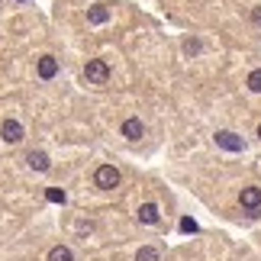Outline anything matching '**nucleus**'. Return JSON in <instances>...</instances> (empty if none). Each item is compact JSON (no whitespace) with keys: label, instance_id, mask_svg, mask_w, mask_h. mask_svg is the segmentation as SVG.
Wrapping results in <instances>:
<instances>
[{"label":"nucleus","instance_id":"obj_1","mask_svg":"<svg viewBox=\"0 0 261 261\" xmlns=\"http://www.w3.org/2000/svg\"><path fill=\"white\" fill-rule=\"evenodd\" d=\"M84 77H87V84L103 87L110 81V65L103 62V58H90V62L84 65Z\"/></svg>","mask_w":261,"mask_h":261},{"label":"nucleus","instance_id":"obj_2","mask_svg":"<svg viewBox=\"0 0 261 261\" xmlns=\"http://www.w3.org/2000/svg\"><path fill=\"white\" fill-rule=\"evenodd\" d=\"M94 184L100 190H113L119 184V168L116 165H100L97 171H94Z\"/></svg>","mask_w":261,"mask_h":261},{"label":"nucleus","instance_id":"obj_3","mask_svg":"<svg viewBox=\"0 0 261 261\" xmlns=\"http://www.w3.org/2000/svg\"><path fill=\"white\" fill-rule=\"evenodd\" d=\"M216 145L223 148V152H245V139L229 133V129H219L216 133Z\"/></svg>","mask_w":261,"mask_h":261},{"label":"nucleus","instance_id":"obj_4","mask_svg":"<svg viewBox=\"0 0 261 261\" xmlns=\"http://www.w3.org/2000/svg\"><path fill=\"white\" fill-rule=\"evenodd\" d=\"M0 139H4L7 145H19L26 139V133H23V123H16V119H7L4 126H0Z\"/></svg>","mask_w":261,"mask_h":261},{"label":"nucleus","instance_id":"obj_5","mask_svg":"<svg viewBox=\"0 0 261 261\" xmlns=\"http://www.w3.org/2000/svg\"><path fill=\"white\" fill-rule=\"evenodd\" d=\"M119 133H123L129 142H139V139L145 136V123L139 116H129V119H123V126H119Z\"/></svg>","mask_w":261,"mask_h":261},{"label":"nucleus","instance_id":"obj_6","mask_svg":"<svg viewBox=\"0 0 261 261\" xmlns=\"http://www.w3.org/2000/svg\"><path fill=\"white\" fill-rule=\"evenodd\" d=\"M36 71H39L42 81H52V77L58 74V58L55 55H42V58H39V65H36Z\"/></svg>","mask_w":261,"mask_h":261},{"label":"nucleus","instance_id":"obj_7","mask_svg":"<svg viewBox=\"0 0 261 261\" xmlns=\"http://www.w3.org/2000/svg\"><path fill=\"white\" fill-rule=\"evenodd\" d=\"M239 203L245 210H261V187H242V194H239Z\"/></svg>","mask_w":261,"mask_h":261},{"label":"nucleus","instance_id":"obj_8","mask_svg":"<svg viewBox=\"0 0 261 261\" xmlns=\"http://www.w3.org/2000/svg\"><path fill=\"white\" fill-rule=\"evenodd\" d=\"M158 219H162V213H158V206H155V203H142V206H139V223L155 226Z\"/></svg>","mask_w":261,"mask_h":261},{"label":"nucleus","instance_id":"obj_9","mask_svg":"<svg viewBox=\"0 0 261 261\" xmlns=\"http://www.w3.org/2000/svg\"><path fill=\"white\" fill-rule=\"evenodd\" d=\"M26 162H29V168H33V171H48V168H52V162H48L45 152H29Z\"/></svg>","mask_w":261,"mask_h":261},{"label":"nucleus","instance_id":"obj_10","mask_svg":"<svg viewBox=\"0 0 261 261\" xmlns=\"http://www.w3.org/2000/svg\"><path fill=\"white\" fill-rule=\"evenodd\" d=\"M107 19H110V10H107V7H90V10H87V23L100 26V23H107Z\"/></svg>","mask_w":261,"mask_h":261},{"label":"nucleus","instance_id":"obj_11","mask_svg":"<svg viewBox=\"0 0 261 261\" xmlns=\"http://www.w3.org/2000/svg\"><path fill=\"white\" fill-rule=\"evenodd\" d=\"M136 261H162V252L158 248H152V245H142L136 252Z\"/></svg>","mask_w":261,"mask_h":261},{"label":"nucleus","instance_id":"obj_12","mask_svg":"<svg viewBox=\"0 0 261 261\" xmlns=\"http://www.w3.org/2000/svg\"><path fill=\"white\" fill-rule=\"evenodd\" d=\"M48 261H74V255H71L68 245H55L52 252H48Z\"/></svg>","mask_w":261,"mask_h":261},{"label":"nucleus","instance_id":"obj_13","mask_svg":"<svg viewBox=\"0 0 261 261\" xmlns=\"http://www.w3.org/2000/svg\"><path fill=\"white\" fill-rule=\"evenodd\" d=\"M248 90H252V94H261V68H255L252 74H248Z\"/></svg>","mask_w":261,"mask_h":261},{"label":"nucleus","instance_id":"obj_14","mask_svg":"<svg viewBox=\"0 0 261 261\" xmlns=\"http://www.w3.org/2000/svg\"><path fill=\"white\" fill-rule=\"evenodd\" d=\"M45 200H48V203H65V190L48 187V190H45Z\"/></svg>","mask_w":261,"mask_h":261},{"label":"nucleus","instance_id":"obj_15","mask_svg":"<svg viewBox=\"0 0 261 261\" xmlns=\"http://www.w3.org/2000/svg\"><path fill=\"white\" fill-rule=\"evenodd\" d=\"M177 226H180V232H197V229H200V226H197V223H194L190 216H184V219H180Z\"/></svg>","mask_w":261,"mask_h":261},{"label":"nucleus","instance_id":"obj_16","mask_svg":"<svg viewBox=\"0 0 261 261\" xmlns=\"http://www.w3.org/2000/svg\"><path fill=\"white\" fill-rule=\"evenodd\" d=\"M200 48H203V45H200L197 39H187V42H184V52L187 55H200Z\"/></svg>","mask_w":261,"mask_h":261},{"label":"nucleus","instance_id":"obj_17","mask_svg":"<svg viewBox=\"0 0 261 261\" xmlns=\"http://www.w3.org/2000/svg\"><path fill=\"white\" fill-rule=\"evenodd\" d=\"M252 23H255V26H261V7H255V10H252Z\"/></svg>","mask_w":261,"mask_h":261},{"label":"nucleus","instance_id":"obj_18","mask_svg":"<svg viewBox=\"0 0 261 261\" xmlns=\"http://www.w3.org/2000/svg\"><path fill=\"white\" fill-rule=\"evenodd\" d=\"M258 139H261V123H258Z\"/></svg>","mask_w":261,"mask_h":261}]
</instances>
